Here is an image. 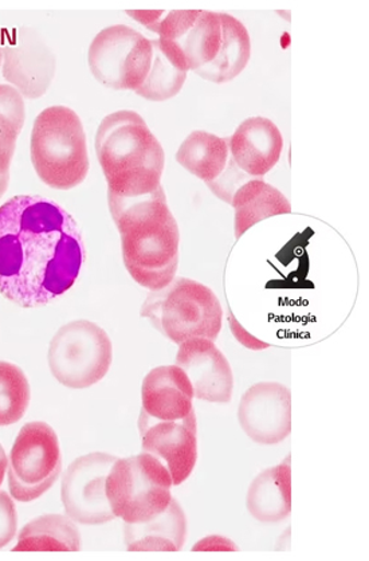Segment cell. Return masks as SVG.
I'll return each mask as SVG.
<instances>
[{
	"mask_svg": "<svg viewBox=\"0 0 369 561\" xmlns=\"http://www.w3.org/2000/svg\"><path fill=\"white\" fill-rule=\"evenodd\" d=\"M9 488L20 503L38 500L62 473V453L57 434L45 422L21 428L9 459Z\"/></svg>",
	"mask_w": 369,
	"mask_h": 561,
	"instance_id": "ba28073f",
	"label": "cell"
},
{
	"mask_svg": "<svg viewBox=\"0 0 369 561\" xmlns=\"http://www.w3.org/2000/svg\"><path fill=\"white\" fill-rule=\"evenodd\" d=\"M187 539V517L174 499L162 515L141 524H125L128 551H181Z\"/></svg>",
	"mask_w": 369,
	"mask_h": 561,
	"instance_id": "ac0fdd59",
	"label": "cell"
},
{
	"mask_svg": "<svg viewBox=\"0 0 369 561\" xmlns=\"http://www.w3.org/2000/svg\"><path fill=\"white\" fill-rule=\"evenodd\" d=\"M96 153L113 198H141L162 186L164 149L139 113L106 116L96 134Z\"/></svg>",
	"mask_w": 369,
	"mask_h": 561,
	"instance_id": "3957f363",
	"label": "cell"
},
{
	"mask_svg": "<svg viewBox=\"0 0 369 561\" xmlns=\"http://www.w3.org/2000/svg\"><path fill=\"white\" fill-rule=\"evenodd\" d=\"M222 22V42L216 59L205 68L195 70V75L214 83L233 81L247 67L252 56V39L241 21L230 14H220Z\"/></svg>",
	"mask_w": 369,
	"mask_h": 561,
	"instance_id": "ffe728a7",
	"label": "cell"
},
{
	"mask_svg": "<svg viewBox=\"0 0 369 561\" xmlns=\"http://www.w3.org/2000/svg\"><path fill=\"white\" fill-rule=\"evenodd\" d=\"M291 457L265 469L250 483L246 508L255 520L265 524L284 522L291 513Z\"/></svg>",
	"mask_w": 369,
	"mask_h": 561,
	"instance_id": "e0dca14e",
	"label": "cell"
},
{
	"mask_svg": "<svg viewBox=\"0 0 369 561\" xmlns=\"http://www.w3.org/2000/svg\"><path fill=\"white\" fill-rule=\"evenodd\" d=\"M238 421L255 444H281L291 434V393L278 381H260L243 393Z\"/></svg>",
	"mask_w": 369,
	"mask_h": 561,
	"instance_id": "8fae6325",
	"label": "cell"
},
{
	"mask_svg": "<svg viewBox=\"0 0 369 561\" xmlns=\"http://www.w3.org/2000/svg\"><path fill=\"white\" fill-rule=\"evenodd\" d=\"M174 481L159 458L141 455L117 458L106 477V499L116 518L125 524H141L169 508Z\"/></svg>",
	"mask_w": 369,
	"mask_h": 561,
	"instance_id": "8992f818",
	"label": "cell"
},
{
	"mask_svg": "<svg viewBox=\"0 0 369 561\" xmlns=\"http://www.w3.org/2000/svg\"><path fill=\"white\" fill-rule=\"evenodd\" d=\"M230 159L250 178L265 176L281 159L284 137L269 118L250 117L229 137Z\"/></svg>",
	"mask_w": 369,
	"mask_h": 561,
	"instance_id": "9a60e30c",
	"label": "cell"
},
{
	"mask_svg": "<svg viewBox=\"0 0 369 561\" xmlns=\"http://www.w3.org/2000/svg\"><path fill=\"white\" fill-rule=\"evenodd\" d=\"M32 390L25 373L13 363L0 362V427L14 425L26 415Z\"/></svg>",
	"mask_w": 369,
	"mask_h": 561,
	"instance_id": "484cf974",
	"label": "cell"
},
{
	"mask_svg": "<svg viewBox=\"0 0 369 561\" xmlns=\"http://www.w3.org/2000/svg\"><path fill=\"white\" fill-rule=\"evenodd\" d=\"M176 366L188 376L194 396L199 401L231 402L234 390L233 369L212 340L195 337L178 344Z\"/></svg>",
	"mask_w": 369,
	"mask_h": 561,
	"instance_id": "5bb4252c",
	"label": "cell"
},
{
	"mask_svg": "<svg viewBox=\"0 0 369 561\" xmlns=\"http://www.w3.org/2000/svg\"><path fill=\"white\" fill-rule=\"evenodd\" d=\"M238 546L223 536H208L193 547V551H238Z\"/></svg>",
	"mask_w": 369,
	"mask_h": 561,
	"instance_id": "83f0119b",
	"label": "cell"
},
{
	"mask_svg": "<svg viewBox=\"0 0 369 561\" xmlns=\"http://www.w3.org/2000/svg\"><path fill=\"white\" fill-rule=\"evenodd\" d=\"M165 11H128V15L135 18L136 21H139L146 27L152 30L159 25L160 20H162Z\"/></svg>",
	"mask_w": 369,
	"mask_h": 561,
	"instance_id": "f1b7e54d",
	"label": "cell"
},
{
	"mask_svg": "<svg viewBox=\"0 0 369 561\" xmlns=\"http://www.w3.org/2000/svg\"><path fill=\"white\" fill-rule=\"evenodd\" d=\"M30 152L41 181L56 190L80 186L91 167L81 118L68 106H50L41 113Z\"/></svg>",
	"mask_w": 369,
	"mask_h": 561,
	"instance_id": "277c9868",
	"label": "cell"
},
{
	"mask_svg": "<svg viewBox=\"0 0 369 561\" xmlns=\"http://www.w3.org/2000/svg\"><path fill=\"white\" fill-rule=\"evenodd\" d=\"M112 359L108 333L88 320L71 321L59 328L47 355L53 376L71 390L97 385L109 373Z\"/></svg>",
	"mask_w": 369,
	"mask_h": 561,
	"instance_id": "52a82bcc",
	"label": "cell"
},
{
	"mask_svg": "<svg viewBox=\"0 0 369 561\" xmlns=\"http://www.w3.org/2000/svg\"><path fill=\"white\" fill-rule=\"evenodd\" d=\"M230 205L235 211V237L241 238L262 220L290 214L291 205L281 191L261 178L249 179L231 196Z\"/></svg>",
	"mask_w": 369,
	"mask_h": 561,
	"instance_id": "d6986e66",
	"label": "cell"
},
{
	"mask_svg": "<svg viewBox=\"0 0 369 561\" xmlns=\"http://www.w3.org/2000/svg\"><path fill=\"white\" fill-rule=\"evenodd\" d=\"M194 388L177 366H162L148 373L141 386L140 414L154 421H177L194 410Z\"/></svg>",
	"mask_w": 369,
	"mask_h": 561,
	"instance_id": "2e32d148",
	"label": "cell"
},
{
	"mask_svg": "<svg viewBox=\"0 0 369 561\" xmlns=\"http://www.w3.org/2000/svg\"><path fill=\"white\" fill-rule=\"evenodd\" d=\"M25 103L16 89L0 85V198L8 190L18 136L25 124Z\"/></svg>",
	"mask_w": 369,
	"mask_h": 561,
	"instance_id": "d4e9b609",
	"label": "cell"
},
{
	"mask_svg": "<svg viewBox=\"0 0 369 561\" xmlns=\"http://www.w3.org/2000/svg\"><path fill=\"white\" fill-rule=\"evenodd\" d=\"M139 432L142 451L165 465L174 486L186 482L198 461V423L195 411L177 421H154L140 414Z\"/></svg>",
	"mask_w": 369,
	"mask_h": 561,
	"instance_id": "7c38bea8",
	"label": "cell"
},
{
	"mask_svg": "<svg viewBox=\"0 0 369 561\" xmlns=\"http://www.w3.org/2000/svg\"><path fill=\"white\" fill-rule=\"evenodd\" d=\"M154 33L174 46L188 70L195 71L216 59L222 42V22L220 14L212 11H170Z\"/></svg>",
	"mask_w": 369,
	"mask_h": 561,
	"instance_id": "4fadbf2b",
	"label": "cell"
},
{
	"mask_svg": "<svg viewBox=\"0 0 369 561\" xmlns=\"http://www.w3.org/2000/svg\"><path fill=\"white\" fill-rule=\"evenodd\" d=\"M140 314L177 345L195 337L216 342L222 331L223 309L217 295L192 278L175 277L165 288L153 290Z\"/></svg>",
	"mask_w": 369,
	"mask_h": 561,
	"instance_id": "5b68a950",
	"label": "cell"
},
{
	"mask_svg": "<svg viewBox=\"0 0 369 561\" xmlns=\"http://www.w3.org/2000/svg\"><path fill=\"white\" fill-rule=\"evenodd\" d=\"M81 534L73 520L62 515H45L25 525L13 551H80Z\"/></svg>",
	"mask_w": 369,
	"mask_h": 561,
	"instance_id": "603a6c76",
	"label": "cell"
},
{
	"mask_svg": "<svg viewBox=\"0 0 369 561\" xmlns=\"http://www.w3.org/2000/svg\"><path fill=\"white\" fill-rule=\"evenodd\" d=\"M117 457L94 451L74 459L62 476L61 500L67 516L82 525H103L115 520L105 483Z\"/></svg>",
	"mask_w": 369,
	"mask_h": 561,
	"instance_id": "30bf717a",
	"label": "cell"
},
{
	"mask_svg": "<svg viewBox=\"0 0 369 561\" xmlns=\"http://www.w3.org/2000/svg\"><path fill=\"white\" fill-rule=\"evenodd\" d=\"M18 515L13 499L0 492V549L8 547L16 535Z\"/></svg>",
	"mask_w": 369,
	"mask_h": 561,
	"instance_id": "4316f807",
	"label": "cell"
},
{
	"mask_svg": "<svg viewBox=\"0 0 369 561\" xmlns=\"http://www.w3.org/2000/svg\"><path fill=\"white\" fill-rule=\"evenodd\" d=\"M152 59V41L125 25L100 32L88 54L94 79L115 91L140 89L150 75Z\"/></svg>",
	"mask_w": 369,
	"mask_h": 561,
	"instance_id": "9c48e42d",
	"label": "cell"
},
{
	"mask_svg": "<svg viewBox=\"0 0 369 561\" xmlns=\"http://www.w3.org/2000/svg\"><path fill=\"white\" fill-rule=\"evenodd\" d=\"M45 53L44 46L34 47L33 44L15 45L14 49L5 47V79L15 83L23 93L28 95L30 92V98H37L35 91L38 89L44 93L51 80L53 69L45 67Z\"/></svg>",
	"mask_w": 369,
	"mask_h": 561,
	"instance_id": "cb8c5ba5",
	"label": "cell"
},
{
	"mask_svg": "<svg viewBox=\"0 0 369 561\" xmlns=\"http://www.w3.org/2000/svg\"><path fill=\"white\" fill-rule=\"evenodd\" d=\"M109 208L130 277L151 291L165 288L176 277L181 234L163 186L136 199L109 196Z\"/></svg>",
	"mask_w": 369,
	"mask_h": 561,
	"instance_id": "7a4b0ae2",
	"label": "cell"
},
{
	"mask_svg": "<svg viewBox=\"0 0 369 561\" xmlns=\"http://www.w3.org/2000/svg\"><path fill=\"white\" fill-rule=\"evenodd\" d=\"M153 59L150 75L135 92L150 101L174 99L187 80L188 67L174 46L163 39H152Z\"/></svg>",
	"mask_w": 369,
	"mask_h": 561,
	"instance_id": "7402d4cb",
	"label": "cell"
},
{
	"mask_svg": "<svg viewBox=\"0 0 369 561\" xmlns=\"http://www.w3.org/2000/svg\"><path fill=\"white\" fill-rule=\"evenodd\" d=\"M82 236L58 203L21 195L0 207V295L41 308L67 294L83 264Z\"/></svg>",
	"mask_w": 369,
	"mask_h": 561,
	"instance_id": "6da1fadb",
	"label": "cell"
},
{
	"mask_svg": "<svg viewBox=\"0 0 369 561\" xmlns=\"http://www.w3.org/2000/svg\"><path fill=\"white\" fill-rule=\"evenodd\" d=\"M8 468H9V458H8V456H5L3 446L0 445V486H2L5 471H8Z\"/></svg>",
	"mask_w": 369,
	"mask_h": 561,
	"instance_id": "f546056e",
	"label": "cell"
},
{
	"mask_svg": "<svg viewBox=\"0 0 369 561\" xmlns=\"http://www.w3.org/2000/svg\"><path fill=\"white\" fill-rule=\"evenodd\" d=\"M3 56H4L3 45H2V42H0V65H2Z\"/></svg>",
	"mask_w": 369,
	"mask_h": 561,
	"instance_id": "4dcf8cb0",
	"label": "cell"
},
{
	"mask_svg": "<svg viewBox=\"0 0 369 561\" xmlns=\"http://www.w3.org/2000/svg\"><path fill=\"white\" fill-rule=\"evenodd\" d=\"M176 160L189 174L199 178L208 186L216 183L228 169L229 139L206 130H195L182 142Z\"/></svg>",
	"mask_w": 369,
	"mask_h": 561,
	"instance_id": "44dd1931",
	"label": "cell"
}]
</instances>
